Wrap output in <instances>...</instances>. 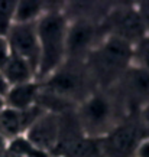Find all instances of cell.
I'll use <instances>...</instances> for the list:
<instances>
[{
	"mask_svg": "<svg viewBox=\"0 0 149 157\" xmlns=\"http://www.w3.org/2000/svg\"><path fill=\"white\" fill-rule=\"evenodd\" d=\"M41 84L38 105L45 111L62 114L71 111L97 90L86 62L67 59Z\"/></svg>",
	"mask_w": 149,
	"mask_h": 157,
	"instance_id": "6da1fadb",
	"label": "cell"
},
{
	"mask_svg": "<svg viewBox=\"0 0 149 157\" xmlns=\"http://www.w3.org/2000/svg\"><path fill=\"white\" fill-rule=\"evenodd\" d=\"M80 128L87 137L103 138L127 117L111 88H97L74 108Z\"/></svg>",
	"mask_w": 149,
	"mask_h": 157,
	"instance_id": "7a4b0ae2",
	"label": "cell"
},
{
	"mask_svg": "<svg viewBox=\"0 0 149 157\" xmlns=\"http://www.w3.org/2000/svg\"><path fill=\"white\" fill-rule=\"evenodd\" d=\"M133 63V46L113 36H104L86 59L97 88H111Z\"/></svg>",
	"mask_w": 149,
	"mask_h": 157,
	"instance_id": "3957f363",
	"label": "cell"
},
{
	"mask_svg": "<svg viewBox=\"0 0 149 157\" xmlns=\"http://www.w3.org/2000/svg\"><path fill=\"white\" fill-rule=\"evenodd\" d=\"M35 26L39 42L36 81H43L67 61L68 19L64 12H45Z\"/></svg>",
	"mask_w": 149,
	"mask_h": 157,
	"instance_id": "277c9868",
	"label": "cell"
},
{
	"mask_svg": "<svg viewBox=\"0 0 149 157\" xmlns=\"http://www.w3.org/2000/svg\"><path fill=\"white\" fill-rule=\"evenodd\" d=\"M103 36H113L135 46L146 36L135 3H111L110 10L100 22Z\"/></svg>",
	"mask_w": 149,
	"mask_h": 157,
	"instance_id": "5b68a950",
	"label": "cell"
},
{
	"mask_svg": "<svg viewBox=\"0 0 149 157\" xmlns=\"http://www.w3.org/2000/svg\"><path fill=\"white\" fill-rule=\"evenodd\" d=\"M127 114H136L149 104V72L132 63L111 86Z\"/></svg>",
	"mask_w": 149,
	"mask_h": 157,
	"instance_id": "8992f818",
	"label": "cell"
},
{
	"mask_svg": "<svg viewBox=\"0 0 149 157\" xmlns=\"http://www.w3.org/2000/svg\"><path fill=\"white\" fill-rule=\"evenodd\" d=\"M103 38L100 22L81 17L68 19L67 59L86 62L87 56Z\"/></svg>",
	"mask_w": 149,
	"mask_h": 157,
	"instance_id": "52a82bcc",
	"label": "cell"
},
{
	"mask_svg": "<svg viewBox=\"0 0 149 157\" xmlns=\"http://www.w3.org/2000/svg\"><path fill=\"white\" fill-rule=\"evenodd\" d=\"M143 138L136 114H129L106 137L101 138L106 157H135V151Z\"/></svg>",
	"mask_w": 149,
	"mask_h": 157,
	"instance_id": "ba28073f",
	"label": "cell"
},
{
	"mask_svg": "<svg viewBox=\"0 0 149 157\" xmlns=\"http://www.w3.org/2000/svg\"><path fill=\"white\" fill-rule=\"evenodd\" d=\"M35 25L36 23H14L6 39L12 55L25 59L36 71L39 63V42Z\"/></svg>",
	"mask_w": 149,
	"mask_h": 157,
	"instance_id": "9c48e42d",
	"label": "cell"
},
{
	"mask_svg": "<svg viewBox=\"0 0 149 157\" xmlns=\"http://www.w3.org/2000/svg\"><path fill=\"white\" fill-rule=\"evenodd\" d=\"M61 133V117L57 113L45 111L29 130L25 133V137L38 148L43 150L52 157L57 150Z\"/></svg>",
	"mask_w": 149,
	"mask_h": 157,
	"instance_id": "30bf717a",
	"label": "cell"
},
{
	"mask_svg": "<svg viewBox=\"0 0 149 157\" xmlns=\"http://www.w3.org/2000/svg\"><path fill=\"white\" fill-rule=\"evenodd\" d=\"M45 113V109L39 105H35L32 108L18 111L6 107L0 113V134L7 140L25 136L29 127Z\"/></svg>",
	"mask_w": 149,
	"mask_h": 157,
	"instance_id": "8fae6325",
	"label": "cell"
},
{
	"mask_svg": "<svg viewBox=\"0 0 149 157\" xmlns=\"http://www.w3.org/2000/svg\"><path fill=\"white\" fill-rule=\"evenodd\" d=\"M39 94H41L39 81H32L10 86L7 95L5 97L6 107L12 109H18V111L32 108L35 105H38Z\"/></svg>",
	"mask_w": 149,
	"mask_h": 157,
	"instance_id": "7c38bea8",
	"label": "cell"
},
{
	"mask_svg": "<svg viewBox=\"0 0 149 157\" xmlns=\"http://www.w3.org/2000/svg\"><path fill=\"white\" fill-rule=\"evenodd\" d=\"M0 72L3 74L10 86L36 81V71L30 67V63L16 55H12L9 58V61L6 62V65Z\"/></svg>",
	"mask_w": 149,
	"mask_h": 157,
	"instance_id": "4fadbf2b",
	"label": "cell"
},
{
	"mask_svg": "<svg viewBox=\"0 0 149 157\" xmlns=\"http://www.w3.org/2000/svg\"><path fill=\"white\" fill-rule=\"evenodd\" d=\"M45 2L39 0H20L16 3L14 23H36L45 14Z\"/></svg>",
	"mask_w": 149,
	"mask_h": 157,
	"instance_id": "5bb4252c",
	"label": "cell"
},
{
	"mask_svg": "<svg viewBox=\"0 0 149 157\" xmlns=\"http://www.w3.org/2000/svg\"><path fill=\"white\" fill-rule=\"evenodd\" d=\"M7 151L13 153L19 157H51L48 153H45L43 150L30 143L25 136H19V137L10 140L9 146H7Z\"/></svg>",
	"mask_w": 149,
	"mask_h": 157,
	"instance_id": "9a60e30c",
	"label": "cell"
},
{
	"mask_svg": "<svg viewBox=\"0 0 149 157\" xmlns=\"http://www.w3.org/2000/svg\"><path fill=\"white\" fill-rule=\"evenodd\" d=\"M16 3L14 0H0V36L6 38L14 25Z\"/></svg>",
	"mask_w": 149,
	"mask_h": 157,
	"instance_id": "2e32d148",
	"label": "cell"
},
{
	"mask_svg": "<svg viewBox=\"0 0 149 157\" xmlns=\"http://www.w3.org/2000/svg\"><path fill=\"white\" fill-rule=\"evenodd\" d=\"M133 63L149 72V36L146 35L143 39L133 46Z\"/></svg>",
	"mask_w": 149,
	"mask_h": 157,
	"instance_id": "e0dca14e",
	"label": "cell"
},
{
	"mask_svg": "<svg viewBox=\"0 0 149 157\" xmlns=\"http://www.w3.org/2000/svg\"><path fill=\"white\" fill-rule=\"evenodd\" d=\"M136 117L143 133V138H149V104L145 105L139 113H136Z\"/></svg>",
	"mask_w": 149,
	"mask_h": 157,
	"instance_id": "ac0fdd59",
	"label": "cell"
},
{
	"mask_svg": "<svg viewBox=\"0 0 149 157\" xmlns=\"http://www.w3.org/2000/svg\"><path fill=\"white\" fill-rule=\"evenodd\" d=\"M135 6L140 16V20L143 23L145 32L149 36V2H138V3H135Z\"/></svg>",
	"mask_w": 149,
	"mask_h": 157,
	"instance_id": "d6986e66",
	"label": "cell"
},
{
	"mask_svg": "<svg viewBox=\"0 0 149 157\" xmlns=\"http://www.w3.org/2000/svg\"><path fill=\"white\" fill-rule=\"evenodd\" d=\"M10 56H12V52H10L7 39L5 36H0V71L3 69V67L6 65V62L9 61Z\"/></svg>",
	"mask_w": 149,
	"mask_h": 157,
	"instance_id": "ffe728a7",
	"label": "cell"
},
{
	"mask_svg": "<svg viewBox=\"0 0 149 157\" xmlns=\"http://www.w3.org/2000/svg\"><path fill=\"white\" fill-rule=\"evenodd\" d=\"M135 157H149V138H142L135 151Z\"/></svg>",
	"mask_w": 149,
	"mask_h": 157,
	"instance_id": "44dd1931",
	"label": "cell"
},
{
	"mask_svg": "<svg viewBox=\"0 0 149 157\" xmlns=\"http://www.w3.org/2000/svg\"><path fill=\"white\" fill-rule=\"evenodd\" d=\"M9 90H10L9 82L6 81V78L3 76V74L0 72V97H3V98H5V97L7 95Z\"/></svg>",
	"mask_w": 149,
	"mask_h": 157,
	"instance_id": "7402d4cb",
	"label": "cell"
},
{
	"mask_svg": "<svg viewBox=\"0 0 149 157\" xmlns=\"http://www.w3.org/2000/svg\"><path fill=\"white\" fill-rule=\"evenodd\" d=\"M7 146H9V140L5 138L2 134H0V157H3L7 151Z\"/></svg>",
	"mask_w": 149,
	"mask_h": 157,
	"instance_id": "603a6c76",
	"label": "cell"
},
{
	"mask_svg": "<svg viewBox=\"0 0 149 157\" xmlns=\"http://www.w3.org/2000/svg\"><path fill=\"white\" fill-rule=\"evenodd\" d=\"M5 108H6V101L3 97H0V113H2Z\"/></svg>",
	"mask_w": 149,
	"mask_h": 157,
	"instance_id": "cb8c5ba5",
	"label": "cell"
},
{
	"mask_svg": "<svg viewBox=\"0 0 149 157\" xmlns=\"http://www.w3.org/2000/svg\"><path fill=\"white\" fill-rule=\"evenodd\" d=\"M3 157H19V156H16V154H13V153H9V151H6V154Z\"/></svg>",
	"mask_w": 149,
	"mask_h": 157,
	"instance_id": "d4e9b609",
	"label": "cell"
}]
</instances>
